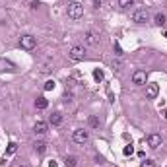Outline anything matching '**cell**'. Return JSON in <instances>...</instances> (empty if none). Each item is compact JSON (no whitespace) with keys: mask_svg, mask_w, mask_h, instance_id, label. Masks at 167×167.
<instances>
[{"mask_svg":"<svg viewBox=\"0 0 167 167\" xmlns=\"http://www.w3.org/2000/svg\"><path fill=\"white\" fill-rule=\"evenodd\" d=\"M157 91H159L157 84H148V90H146V97H148V99H156V97H157Z\"/></svg>","mask_w":167,"mask_h":167,"instance_id":"ba28073f","label":"cell"},{"mask_svg":"<svg viewBox=\"0 0 167 167\" xmlns=\"http://www.w3.org/2000/svg\"><path fill=\"white\" fill-rule=\"evenodd\" d=\"M148 82V74L144 70H136L134 74H132V84H136V86H144Z\"/></svg>","mask_w":167,"mask_h":167,"instance_id":"277c9868","label":"cell"},{"mask_svg":"<svg viewBox=\"0 0 167 167\" xmlns=\"http://www.w3.org/2000/svg\"><path fill=\"white\" fill-rule=\"evenodd\" d=\"M113 68H117V70H121V62H119V60H113Z\"/></svg>","mask_w":167,"mask_h":167,"instance_id":"603a6c76","label":"cell"},{"mask_svg":"<svg viewBox=\"0 0 167 167\" xmlns=\"http://www.w3.org/2000/svg\"><path fill=\"white\" fill-rule=\"evenodd\" d=\"M45 150H47L45 142H35V152H37V154H45Z\"/></svg>","mask_w":167,"mask_h":167,"instance_id":"5bb4252c","label":"cell"},{"mask_svg":"<svg viewBox=\"0 0 167 167\" xmlns=\"http://www.w3.org/2000/svg\"><path fill=\"white\" fill-rule=\"evenodd\" d=\"M35 107H37V109H47V107H49V99H47V97H37Z\"/></svg>","mask_w":167,"mask_h":167,"instance_id":"7c38bea8","label":"cell"},{"mask_svg":"<svg viewBox=\"0 0 167 167\" xmlns=\"http://www.w3.org/2000/svg\"><path fill=\"white\" fill-rule=\"evenodd\" d=\"M140 167H156V163L152 161V159H144V161H142V165H140Z\"/></svg>","mask_w":167,"mask_h":167,"instance_id":"d6986e66","label":"cell"},{"mask_svg":"<svg viewBox=\"0 0 167 167\" xmlns=\"http://www.w3.org/2000/svg\"><path fill=\"white\" fill-rule=\"evenodd\" d=\"M31 8H33V10L39 8V2H37V0H33V2H31Z\"/></svg>","mask_w":167,"mask_h":167,"instance_id":"cb8c5ba5","label":"cell"},{"mask_svg":"<svg viewBox=\"0 0 167 167\" xmlns=\"http://www.w3.org/2000/svg\"><path fill=\"white\" fill-rule=\"evenodd\" d=\"M165 37H167V31H165Z\"/></svg>","mask_w":167,"mask_h":167,"instance_id":"83f0119b","label":"cell"},{"mask_svg":"<svg viewBox=\"0 0 167 167\" xmlns=\"http://www.w3.org/2000/svg\"><path fill=\"white\" fill-rule=\"evenodd\" d=\"M122 152H125V156H130V154H132V152H134V150H132V146H126V148H125V150H122Z\"/></svg>","mask_w":167,"mask_h":167,"instance_id":"7402d4cb","label":"cell"},{"mask_svg":"<svg viewBox=\"0 0 167 167\" xmlns=\"http://www.w3.org/2000/svg\"><path fill=\"white\" fill-rule=\"evenodd\" d=\"M64 163H66L68 167H76V165H78V159H76L74 156H68V157H66V161H64Z\"/></svg>","mask_w":167,"mask_h":167,"instance_id":"2e32d148","label":"cell"},{"mask_svg":"<svg viewBox=\"0 0 167 167\" xmlns=\"http://www.w3.org/2000/svg\"><path fill=\"white\" fill-rule=\"evenodd\" d=\"M16 150H18V144H16V142H12L10 146H8V150H6L4 159H6V157H10V156H14V154H16Z\"/></svg>","mask_w":167,"mask_h":167,"instance_id":"4fadbf2b","label":"cell"},{"mask_svg":"<svg viewBox=\"0 0 167 167\" xmlns=\"http://www.w3.org/2000/svg\"><path fill=\"white\" fill-rule=\"evenodd\" d=\"M84 55H86V51H84V47H72L70 49V53H68V56L72 60H84Z\"/></svg>","mask_w":167,"mask_h":167,"instance_id":"5b68a950","label":"cell"},{"mask_svg":"<svg viewBox=\"0 0 167 167\" xmlns=\"http://www.w3.org/2000/svg\"><path fill=\"white\" fill-rule=\"evenodd\" d=\"M148 146L152 150H157L159 146H161V136H159V134H150L148 136Z\"/></svg>","mask_w":167,"mask_h":167,"instance_id":"52a82bcc","label":"cell"},{"mask_svg":"<svg viewBox=\"0 0 167 167\" xmlns=\"http://www.w3.org/2000/svg\"><path fill=\"white\" fill-rule=\"evenodd\" d=\"M95 4H97V6H99V4H101V0H95Z\"/></svg>","mask_w":167,"mask_h":167,"instance_id":"d4e9b609","label":"cell"},{"mask_svg":"<svg viewBox=\"0 0 167 167\" xmlns=\"http://www.w3.org/2000/svg\"><path fill=\"white\" fill-rule=\"evenodd\" d=\"M86 41H88V45H97L99 43V35L95 31H88L86 33Z\"/></svg>","mask_w":167,"mask_h":167,"instance_id":"9c48e42d","label":"cell"},{"mask_svg":"<svg viewBox=\"0 0 167 167\" xmlns=\"http://www.w3.org/2000/svg\"><path fill=\"white\" fill-rule=\"evenodd\" d=\"M49 122H51L53 126L62 125V115H60V113H53V115H51V119H49Z\"/></svg>","mask_w":167,"mask_h":167,"instance_id":"8fae6325","label":"cell"},{"mask_svg":"<svg viewBox=\"0 0 167 167\" xmlns=\"http://www.w3.org/2000/svg\"><path fill=\"white\" fill-rule=\"evenodd\" d=\"M51 90H55V82L53 80H49V82L45 84V91H51Z\"/></svg>","mask_w":167,"mask_h":167,"instance_id":"44dd1931","label":"cell"},{"mask_svg":"<svg viewBox=\"0 0 167 167\" xmlns=\"http://www.w3.org/2000/svg\"><path fill=\"white\" fill-rule=\"evenodd\" d=\"M134 0H119V6L121 8H128V6H132Z\"/></svg>","mask_w":167,"mask_h":167,"instance_id":"ac0fdd59","label":"cell"},{"mask_svg":"<svg viewBox=\"0 0 167 167\" xmlns=\"http://www.w3.org/2000/svg\"><path fill=\"white\" fill-rule=\"evenodd\" d=\"M88 122H90V126H91V128H97V126H99V119L95 117V115H91Z\"/></svg>","mask_w":167,"mask_h":167,"instance_id":"e0dca14e","label":"cell"},{"mask_svg":"<svg viewBox=\"0 0 167 167\" xmlns=\"http://www.w3.org/2000/svg\"><path fill=\"white\" fill-rule=\"evenodd\" d=\"M16 167H27V165H16Z\"/></svg>","mask_w":167,"mask_h":167,"instance_id":"4316f807","label":"cell"},{"mask_svg":"<svg viewBox=\"0 0 167 167\" xmlns=\"http://www.w3.org/2000/svg\"><path fill=\"white\" fill-rule=\"evenodd\" d=\"M20 45L25 51H33L35 47H37V39H35L33 35H24V37L20 39Z\"/></svg>","mask_w":167,"mask_h":167,"instance_id":"7a4b0ae2","label":"cell"},{"mask_svg":"<svg viewBox=\"0 0 167 167\" xmlns=\"http://www.w3.org/2000/svg\"><path fill=\"white\" fill-rule=\"evenodd\" d=\"M148 10H144V8H140V10H136L134 14H132V20L136 21V24H146L148 21Z\"/></svg>","mask_w":167,"mask_h":167,"instance_id":"8992f818","label":"cell"},{"mask_svg":"<svg viewBox=\"0 0 167 167\" xmlns=\"http://www.w3.org/2000/svg\"><path fill=\"white\" fill-rule=\"evenodd\" d=\"M72 140H74L76 144H86V142L90 140V134H88V130H82V128L74 130V134H72Z\"/></svg>","mask_w":167,"mask_h":167,"instance_id":"3957f363","label":"cell"},{"mask_svg":"<svg viewBox=\"0 0 167 167\" xmlns=\"http://www.w3.org/2000/svg\"><path fill=\"white\" fill-rule=\"evenodd\" d=\"M93 78H95L97 82H101V80H103V72H101V70H95V72H93Z\"/></svg>","mask_w":167,"mask_h":167,"instance_id":"ffe728a7","label":"cell"},{"mask_svg":"<svg viewBox=\"0 0 167 167\" xmlns=\"http://www.w3.org/2000/svg\"><path fill=\"white\" fill-rule=\"evenodd\" d=\"M33 130H35V134H45L47 132V122L37 121V122H35V126H33Z\"/></svg>","mask_w":167,"mask_h":167,"instance_id":"30bf717a","label":"cell"},{"mask_svg":"<svg viewBox=\"0 0 167 167\" xmlns=\"http://www.w3.org/2000/svg\"><path fill=\"white\" fill-rule=\"evenodd\" d=\"M163 117H165V119H167V111H163Z\"/></svg>","mask_w":167,"mask_h":167,"instance_id":"484cf974","label":"cell"},{"mask_svg":"<svg viewBox=\"0 0 167 167\" xmlns=\"http://www.w3.org/2000/svg\"><path fill=\"white\" fill-rule=\"evenodd\" d=\"M68 16H70L72 20H80V18L84 16V6L78 4V2H72V4L68 6Z\"/></svg>","mask_w":167,"mask_h":167,"instance_id":"6da1fadb","label":"cell"},{"mask_svg":"<svg viewBox=\"0 0 167 167\" xmlns=\"http://www.w3.org/2000/svg\"><path fill=\"white\" fill-rule=\"evenodd\" d=\"M154 21H156V25H163L165 21H167V18L163 16V14H156V18H154Z\"/></svg>","mask_w":167,"mask_h":167,"instance_id":"9a60e30c","label":"cell"}]
</instances>
